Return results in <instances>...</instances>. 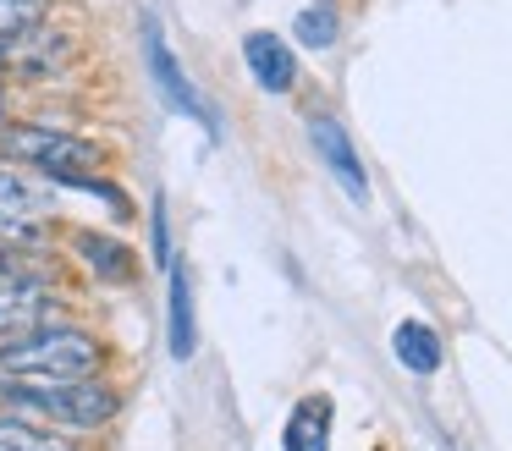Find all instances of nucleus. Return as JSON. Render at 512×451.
Instances as JSON below:
<instances>
[{
	"label": "nucleus",
	"instance_id": "nucleus-8",
	"mask_svg": "<svg viewBox=\"0 0 512 451\" xmlns=\"http://www.w3.org/2000/svg\"><path fill=\"white\" fill-rule=\"evenodd\" d=\"M243 61H248V72H254V83L265 88V94H287V88L298 83V61H292V50L281 44V33L254 28L243 39Z\"/></svg>",
	"mask_w": 512,
	"mask_h": 451
},
{
	"label": "nucleus",
	"instance_id": "nucleus-4",
	"mask_svg": "<svg viewBox=\"0 0 512 451\" xmlns=\"http://www.w3.org/2000/svg\"><path fill=\"white\" fill-rule=\"evenodd\" d=\"M144 55H149V72H155V88H160V99H166L177 116H188V121H199L210 138H221V116L210 110V99L193 88V77L182 72V61H177V50L166 44V33H160V22L155 17H144Z\"/></svg>",
	"mask_w": 512,
	"mask_h": 451
},
{
	"label": "nucleus",
	"instance_id": "nucleus-1",
	"mask_svg": "<svg viewBox=\"0 0 512 451\" xmlns=\"http://www.w3.org/2000/svg\"><path fill=\"white\" fill-rule=\"evenodd\" d=\"M0 407L17 418H34V424L100 429L116 418L122 396L100 374H78V380H17V374H0Z\"/></svg>",
	"mask_w": 512,
	"mask_h": 451
},
{
	"label": "nucleus",
	"instance_id": "nucleus-10",
	"mask_svg": "<svg viewBox=\"0 0 512 451\" xmlns=\"http://www.w3.org/2000/svg\"><path fill=\"white\" fill-rule=\"evenodd\" d=\"M287 451H331V396H303L281 429Z\"/></svg>",
	"mask_w": 512,
	"mask_h": 451
},
{
	"label": "nucleus",
	"instance_id": "nucleus-7",
	"mask_svg": "<svg viewBox=\"0 0 512 451\" xmlns=\"http://www.w3.org/2000/svg\"><path fill=\"white\" fill-rule=\"evenodd\" d=\"M171 297H166V347L177 363H188L199 352V314H193V281H188V264L171 259Z\"/></svg>",
	"mask_w": 512,
	"mask_h": 451
},
{
	"label": "nucleus",
	"instance_id": "nucleus-14",
	"mask_svg": "<svg viewBox=\"0 0 512 451\" xmlns=\"http://www.w3.org/2000/svg\"><path fill=\"white\" fill-rule=\"evenodd\" d=\"M292 33H298L303 50H331V44H336V6H331V0L303 6L298 17H292Z\"/></svg>",
	"mask_w": 512,
	"mask_h": 451
},
{
	"label": "nucleus",
	"instance_id": "nucleus-16",
	"mask_svg": "<svg viewBox=\"0 0 512 451\" xmlns=\"http://www.w3.org/2000/svg\"><path fill=\"white\" fill-rule=\"evenodd\" d=\"M149 242H155V264L160 270H171V226H166V193H155V204H149Z\"/></svg>",
	"mask_w": 512,
	"mask_h": 451
},
{
	"label": "nucleus",
	"instance_id": "nucleus-13",
	"mask_svg": "<svg viewBox=\"0 0 512 451\" xmlns=\"http://www.w3.org/2000/svg\"><path fill=\"white\" fill-rule=\"evenodd\" d=\"M0 451H72V446L50 429H39L34 418H17L0 407Z\"/></svg>",
	"mask_w": 512,
	"mask_h": 451
},
{
	"label": "nucleus",
	"instance_id": "nucleus-18",
	"mask_svg": "<svg viewBox=\"0 0 512 451\" xmlns=\"http://www.w3.org/2000/svg\"><path fill=\"white\" fill-rule=\"evenodd\" d=\"M0 121H6V99H0Z\"/></svg>",
	"mask_w": 512,
	"mask_h": 451
},
{
	"label": "nucleus",
	"instance_id": "nucleus-17",
	"mask_svg": "<svg viewBox=\"0 0 512 451\" xmlns=\"http://www.w3.org/2000/svg\"><path fill=\"white\" fill-rule=\"evenodd\" d=\"M0 72H6V39H0Z\"/></svg>",
	"mask_w": 512,
	"mask_h": 451
},
{
	"label": "nucleus",
	"instance_id": "nucleus-15",
	"mask_svg": "<svg viewBox=\"0 0 512 451\" xmlns=\"http://www.w3.org/2000/svg\"><path fill=\"white\" fill-rule=\"evenodd\" d=\"M45 11H50V0H0V39H12V33L45 22Z\"/></svg>",
	"mask_w": 512,
	"mask_h": 451
},
{
	"label": "nucleus",
	"instance_id": "nucleus-11",
	"mask_svg": "<svg viewBox=\"0 0 512 451\" xmlns=\"http://www.w3.org/2000/svg\"><path fill=\"white\" fill-rule=\"evenodd\" d=\"M72 248H78V259L89 264V270L100 275V281H111V286L133 281V259H127V242L105 237V231H78V237H72Z\"/></svg>",
	"mask_w": 512,
	"mask_h": 451
},
{
	"label": "nucleus",
	"instance_id": "nucleus-9",
	"mask_svg": "<svg viewBox=\"0 0 512 451\" xmlns=\"http://www.w3.org/2000/svg\"><path fill=\"white\" fill-rule=\"evenodd\" d=\"M45 319H50V297L39 292L34 281H23V275L0 270V336L28 330V325H45Z\"/></svg>",
	"mask_w": 512,
	"mask_h": 451
},
{
	"label": "nucleus",
	"instance_id": "nucleus-2",
	"mask_svg": "<svg viewBox=\"0 0 512 451\" xmlns=\"http://www.w3.org/2000/svg\"><path fill=\"white\" fill-rule=\"evenodd\" d=\"M100 363L105 352L89 330L50 325V319L12 330V341H0V374H17V380H78V374H94Z\"/></svg>",
	"mask_w": 512,
	"mask_h": 451
},
{
	"label": "nucleus",
	"instance_id": "nucleus-5",
	"mask_svg": "<svg viewBox=\"0 0 512 451\" xmlns=\"http://www.w3.org/2000/svg\"><path fill=\"white\" fill-rule=\"evenodd\" d=\"M78 61V44L67 39L61 28H23L6 39V72L23 77V83H39V77H61L67 66Z\"/></svg>",
	"mask_w": 512,
	"mask_h": 451
},
{
	"label": "nucleus",
	"instance_id": "nucleus-3",
	"mask_svg": "<svg viewBox=\"0 0 512 451\" xmlns=\"http://www.w3.org/2000/svg\"><path fill=\"white\" fill-rule=\"evenodd\" d=\"M0 160L12 165H34L39 176H56V171H89L100 165V143L78 138V132H61V127H39V121H0Z\"/></svg>",
	"mask_w": 512,
	"mask_h": 451
},
{
	"label": "nucleus",
	"instance_id": "nucleus-12",
	"mask_svg": "<svg viewBox=\"0 0 512 451\" xmlns=\"http://www.w3.org/2000/svg\"><path fill=\"white\" fill-rule=\"evenodd\" d=\"M391 352H397V363L413 374L441 369V336H435L430 325H419V319H402V325L391 330Z\"/></svg>",
	"mask_w": 512,
	"mask_h": 451
},
{
	"label": "nucleus",
	"instance_id": "nucleus-6",
	"mask_svg": "<svg viewBox=\"0 0 512 451\" xmlns=\"http://www.w3.org/2000/svg\"><path fill=\"white\" fill-rule=\"evenodd\" d=\"M309 143H314V154H320V165L336 176V187H342L353 204H369L364 165H358V149H353V138H347L342 121L336 116H309Z\"/></svg>",
	"mask_w": 512,
	"mask_h": 451
}]
</instances>
